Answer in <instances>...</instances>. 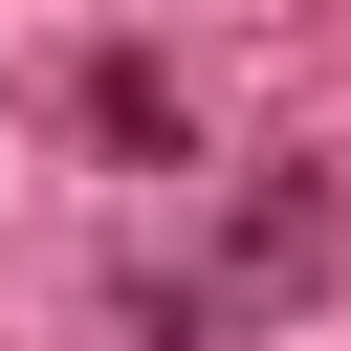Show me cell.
<instances>
[{
  "mask_svg": "<svg viewBox=\"0 0 351 351\" xmlns=\"http://www.w3.org/2000/svg\"><path fill=\"white\" fill-rule=\"evenodd\" d=\"M329 263V154H263V197H241V285H307Z\"/></svg>",
  "mask_w": 351,
  "mask_h": 351,
  "instance_id": "1",
  "label": "cell"
}]
</instances>
